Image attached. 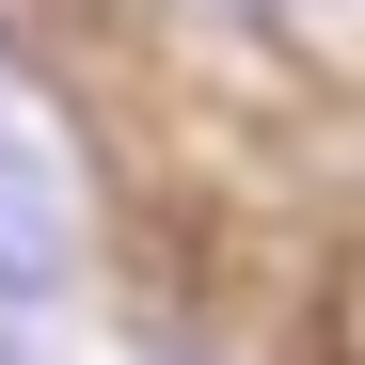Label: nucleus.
Returning a JSON list of instances; mask_svg holds the SVG:
<instances>
[{
  "instance_id": "obj_1",
  "label": "nucleus",
  "mask_w": 365,
  "mask_h": 365,
  "mask_svg": "<svg viewBox=\"0 0 365 365\" xmlns=\"http://www.w3.org/2000/svg\"><path fill=\"white\" fill-rule=\"evenodd\" d=\"M64 286H80V191L48 159V128L0 96V302H64Z\"/></svg>"
},
{
  "instance_id": "obj_3",
  "label": "nucleus",
  "mask_w": 365,
  "mask_h": 365,
  "mask_svg": "<svg viewBox=\"0 0 365 365\" xmlns=\"http://www.w3.org/2000/svg\"><path fill=\"white\" fill-rule=\"evenodd\" d=\"M270 16H286V0H270Z\"/></svg>"
},
{
  "instance_id": "obj_2",
  "label": "nucleus",
  "mask_w": 365,
  "mask_h": 365,
  "mask_svg": "<svg viewBox=\"0 0 365 365\" xmlns=\"http://www.w3.org/2000/svg\"><path fill=\"white\" fill-rule=\"evenodd\" d=\"M0 365H32V349H16V334H0Z\"/></svg>"
}]
</instances>
